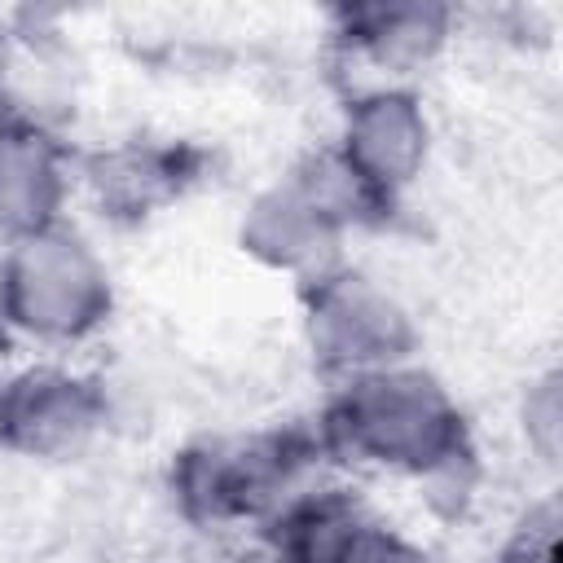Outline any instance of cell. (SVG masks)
Returning <instances> with one entry per match:
<instances>
[{
    "mask_svg": "<svg viewBox=\"0 0 563 563\" xmlns=\"http://www.w3.org/2000/svg\"><path fill=\"white\" fill-rule=\"evenodd\" d=\"M317 440L347 462L427 479L449 475L471 457L462 409L431 374L413 369L409 361L343 378L325 405Z\"/></svg>",
    "mask_w": 563,
    "mask_h": 563,
    "instance_id": "obj_1",
    "label": "cell"
},
{
    "mask_svg": "<svg viewBox=\"0 0 563 563\" xmlns=\"http://www.w3.org/2000/svg\"><path fill=\"white\" fill-rule=\"evenodd\" d=\"M0 317L40 343H75L110 317V273L62 220L0 255Z\"/></svg>",
    "mask_w": 563,
    "mask_h": 563,
    "instance_id": "obj_4",
    "label": "cell"
},
{
    "mask_svg": "<svg viewBox=\"0 0 563 563\" xmlns=\"http://www.w3.org/2000/svg\"><path fill=\"white\" fill-rule=\"evenodd\" d=\"M303 330L312 361L325 374L356 378L405 365L418 334L409 312L369 277L334 268L303 286Z\"/></svg>",
    "mask_w": 563,
    "mask_h": 563,
    "instance_id": "obj_5",
    "label": "cell"
},
{
    "mask_svg": "<svg viewBox=\"0 0 563 563\" xmlns=\"http://www.w3.org/2000/svg\"><path fill=\"white\" fill-rule=\"evenodd\" d=\"M369 211L378 207L347 176L334 150H321L246 207L242 251H251L268 268L295 273L308 286L339 268L343 229L365 220Z\"/></svg>",
    "mask_w": 563,
    "mask_h": 563,
    "instance_id": "obj_3",
    "label": "cell"
},
{
    "mask_svg": "<svg viewBox=\"0 0 563 563\" xmlns=\"http://www.w3.org/2000/svg\"><path fill=\"white\" fill-rule=\"evenodd\" d=\"M66 163L57 141L13 106H0V233L26 238L62 220Z\"/></svg>",
    "mask_w": 563,
    "mask_h": 563,
    "instance_id": "obj_9",
    "label": "cell"
},
{
    "mask_svg": "<svg viewBox=\"0 0 563 563\" xmlns=\"http://www.w3.org/2000/svg\"><path fill=\"white\" fill-rule=\"evenodd\" d=\"M449 18L453 13L440 4H343L334 13V35L352 57H365L387 75H409L435 57Z\"/></svg>",
    "mask_w": 563,
    "mask_h": 563,
    "instance_id": "obj_10",
    "label": "cell"
},
{
    "mask_svg": "<svg viewBox=\"0 0 563 563\" xmlns=\"http://www.w3.org/2000/svg\"><path fill=\"white\" fill-rule=\"evenodd\" d=\"M106 422V396L92 378L57 365H31L0 387V449L18 457H70Z\"/></svg>",
    "mask_w": 563,
    "mask_h": 563,
    "instance_id": "obj_7",
    "label": "cell"
},
{
    "mask_svg": "<svg viewBox=\"0 0 563 563\" xmlns=\"http://www.w3.org/2000/svg\"><path fill=\"white\" fill-rule=\"evenodd\" d=\"M88 180H92L101 207H110V216L141 220V216H150L154 207L172 202L185 189L189 163H185L180 150L132 141V145L97 154L88 163Z\"/></svg>",
    "mask_w": 563,
    "mask_h": 563,
    "instance_id": "obj_11",
    "label": "cell"
},
{
    "mask_svg": "<svg viewBox=\"0 0 563 563\" xmlns=\"http://www.w3.org/2000/svg\"><path fill=\"white\" fill-rule=\"evenodd\" d=\"M9 62H13V40H9V26L0 22V84L9 75Z\"/></svg>",
    "mask_w": 563,
    "mask_h": 563,
    "instance_id": "obj_12",
    "label": "cell"
},
{
    "mask_svg": "<svg viewBox=\"0 0 563 563\" xmlns=\"http://www.w3.org/2000/svg\"><path fill=\"white\" fill-rule=\"evenodd\" d=\"M268 528L277 563H427L418 545L343 493H299Z\"/></svg>",
    "mask_w": 563,
    "mask_h": 563,
    "instance_id": "obj_8",
    "label": "cell"
},
{
    "mask_svg": "<svg viewBox=\"0 0 563 563\" xmlns=\"http://www.w3.org/2000/svg\"><path fill=\"white\" fill-rule=\"evenodd\" d=\"M317 453L321 440L303 431L207 435L176 457L172 488L180 510L198 523H273L303 493L299 484Z\"/></svg>",
    "mask_w": 563,
    "mask_h": 563,
    "instance_id": "obj_2",
    "label": "cell"
},
{
    "mask_svg": "<svg viewBox=\"0 0 563 563\" xmlns=\"http://www.w3.org/2000/svg\"><path fill=\"white\" fill-rule=\"evenodd\" d=\"M334 158L365 189L374 207H387L427 163L422 101L400 84H378L347 101Z\"/></svg>",
    "mask_w": 563,
    "mask_h": 563,
    "instance_id": "obj_6",
    "label": "cell"
}]
</instances>
